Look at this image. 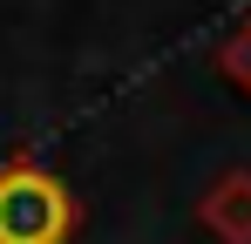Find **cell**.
<instances>
[{
  "label": "cell",
  "instance_id": "1",
  "mask_svg": "<svg viewBox=\"0 0 251 244\" xmlns=\"http://www.w3.org/2000/svg\"><path fill=\"white\" fill-rule=\"evenodd\" d=\"M75 238V197L41 163L0 170V244H68Z\"/></svg>",
  "mask_w": 251,
  "mask_h": 244
}]
</instances>
